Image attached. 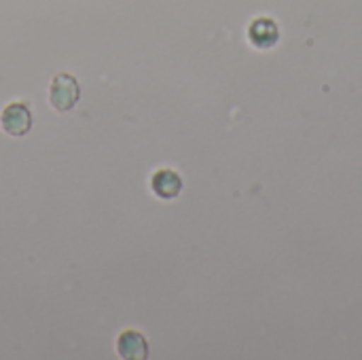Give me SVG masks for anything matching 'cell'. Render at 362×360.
<instances>
[{
    "label": "cell",
    "mask_w": 362,
    "mask_h": 360,
    "mask_svg": "<svg viewBox=\"0 0 362 360\" xmlns=\"http://www.w3.org/2000/svg\"><path fill=\"white\" fill-rule=\"evenodd\" d=\"M47 93L49 106L55 112H70L81 102V83L70 72H57L51 79Z\"/></svg>",
    "instance_id": "obj_1"
},
{
    "label": "cell",
    "mask_w": 362,
    "mask_h": 360,
    "mask_svg": "<svg viewBox=\"0 0 362 360\" xmlns=\"http://www.w3.org/2000/svg\"><path fill=\"white\" fill-rule=\"evenodd\" d=\"M34 127V112L30 102L13 100L0 110V129L11 138H23Z\"/></svg>",
    "instance_id": "obj_2"
},
{
    "label": "cell",
    "mask_w": 362,
    "mask_h": 360,
    "mask_svg": "<svg viewBox=\"0 0 362 360\" xmlns=\"http://www.w3.org/2000/svg\"><path fill=\"white\" fill-rule=\"evenodd\" d=\"M148 187H151V193L157 199L170 202V199H176L180 195L185 182H182V176L176 170H172V168H159V170H155L151 174Z\"/></svg>",
    "instance_id": "obj_3"
},
{
    "label": "cell",
    "mask_w": 362,
    "mask_h": 360,
    "mask_svg": "<svg viewBox=\"0 0 362 360\" xmlns=\"http://www.w3.org/2000/svg\"><path fill=\"white\" fill-rule=\"evenodd\" d=\"M117 356L123 360H146L151 354L148 342L138 329H123L115 342Z\"/></svg>",
    "instance_id": "obj_4"
},
{
    "label": "cell",
    "mask_w": 362,
    "mask_h": 360,
    "mask_svg": "<svg viewBox=\"0 0 362 360\" xmlns=\"http://www.w3.org/2000/svg\"><path fill=\"white\" fill-rule=\"evenodd\" d=\"M278 38H280V28L269 17H257L248 28V40L259 49L274 47L278 42Z\"/></svg>",
    "instance_id": "obj_5"
}]
</instances>
